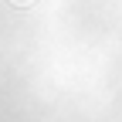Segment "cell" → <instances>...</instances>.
Returning <instances> with one entry per match:
<instances>
[{
    "label": "cell",
    "instance_id": "cell-1",
    "mask_svg": "<svg viewBox=\"0 0 122 122\" xmlns=\"http://www.w3.org/2000/svg\"><path fill=\"white\" fill-rule=\"evenodd\" d=\"M10 4H17V7H27V4H34V0H10Z\"/></svg>",
    "mask_w": 122,
    "mask_h": 122
}]
</instances>
